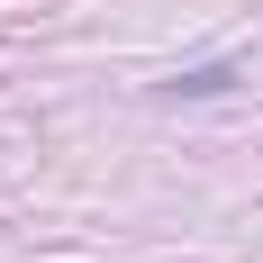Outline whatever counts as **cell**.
<instances>
[{
    "label": "cell",
    "instance_id": "6da1fadb",
    "mask_svg": "<svg viewBox=\"0 0 263 263\" xmlns=\"http://www.w3.org/2000/svg\"><path fill=\"white\" fill-rule=\"evenodd\" d=\"M227 82H236L227 64H200V73H173V91H227Z\"/></svg>",
    "mask_w": 263,
    "mask_h": 263
}]
</instances>
